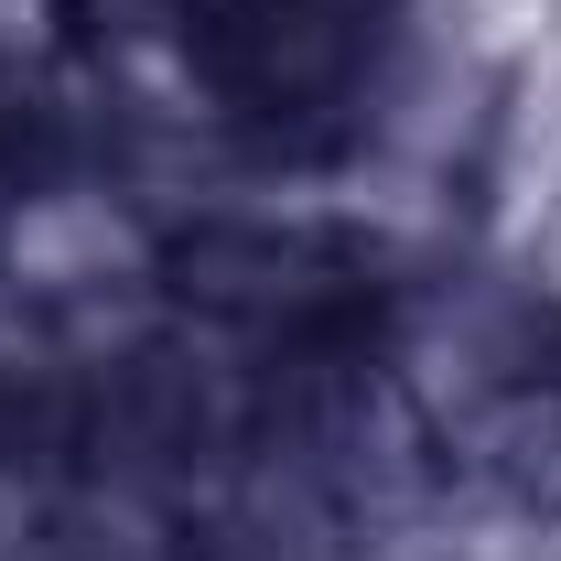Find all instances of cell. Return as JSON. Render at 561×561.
Segmentation results:
<instances>
[{
    "label": "cell",
    "instance_id": "obj_1",
    "mask_svg": "<svg viewBox=\"0 0 561 561\" xmlns=\"http://www.w3.org/2000/svg\"><path fill=\"white\" fill-rule=\"evenodd\" d=\"M162 291V216L98 184V173H44L0 195V302L22 313H108Z\"/></svg>",
    "mask_w": 561,
    "mask_h": 561
}]
</instances>
